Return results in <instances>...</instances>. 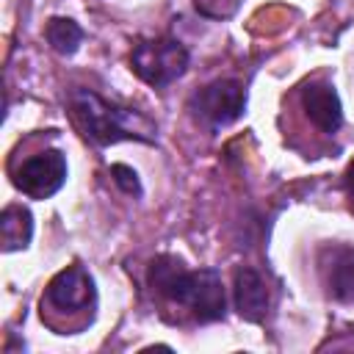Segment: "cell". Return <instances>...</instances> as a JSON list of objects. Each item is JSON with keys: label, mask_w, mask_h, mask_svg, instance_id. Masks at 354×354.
Segmentation results:
<instances>
[{"label": "cell", "mask_w": 354, "mask_h": 354, "mask_svg": "<svg viewBox=\"0 0 354 354\" xmlns=\"http://www.w3.org/2000/svg\"><path fill=\"white\" fill-rule=\"evenodd\" d=\"M301 105H304V113L310 116V122L321 133L335 136L340 130V124H343V102H340L337 88L329 80H310V83H304Z\"/></svg>", "instance_id": "cell-7"}, {"label": "cell", "mask_w": 354, "mask_h": 354, "mask_svg": "<svg viewBox=\"0 0 354 354\" xmlns=\"http://www.w3.org/2000/svg\"><path fill=\"white\" fill-rule=\"evenodd\" d=\"M343 188H346V194L354 199V160L346 166V171H343Z\"/></svg>", "instance_id": "cell-13"}, {"label": "cell", "mask_w": 354, "mask_h": 354, "mask_svg": "<svg viewBox=\"0 0 354 354\" xmlns=\"http://www.w3.org/2000/svg\"><path fill=\"white\" fill-rule=\"evenodd\" d=\"M44 36L58 55H75L83 41V28L69 17H53L44 28Z\"/></svg>", "instance_id": "cell-11"}, {"label": "cell", "mask_w": 354, "mask_h": 354, "mask_svg": "<svg viewBox=\"0 0 354 354\" xmlns=\"http://www.w3.org/2000/svg\"><path fill=\"white\" fill-rule=\"evenodd\" d=\"M188 111L196 122L207 124L210 130L227 127L238 122L246 111V88L235 77H218L207 86L196 88L188 97Z\"/></svg>", "instance_id": "cell-4"}, {"label": "cell", "mask_w": 354, "mask_h": 354, "mask_svg": "<svg viewBox=\"0 0 354 354\" xmlns=\"http://www.w3.org/2000/svg\"><path fill=\"white\" fill-rule=\"evenodd\" d=\"M69 108L80 133L97 147H108L116 141H141V144L155 141V124L141 111L111 102L91 88L83 86L72 88Z\"/></svg>", "instance_id": "cell-2"}, {"label": "cell", "mask_w": 354, "mask_h": 354, "mask_svg": "<svg viewBox=\"0 0 354 354\" xmlns=\"http://www.w3.org/2000/svg\"><path fill=\"white\" fill-rule=\"evenodd\" d=\"M0 232H3V249L19 252L33 238V216L25 205H8L0 213Z\"/></svg>", "instance_id": "cell-10"}, {"label": "cell", "mask_w": 354, "mask_h": 354, "mask_svg": "<svg viewBox=\"0 0 354 354\" xmlns=\"http://www.w3.org/2000/svg\"><path fill=\"white\" fill-rule=\"evenodd\" d=\"M44 296H47V304H53L55 310H66V313L88 310L97 301L94 277L83 266H69L50 279Z\"/></svg>", "instance_id": "cell-6"}, {"label": "cell", "mask_w": 354, "mask_h": 354, "mask_svg": "<svg viewBox=\"0 0 354 354\" xmlns=\"http://www.w3.org/2000/svg\"><path fill=\"white\" fill-rule=\"evenodd\" d=\"M149 285L169 301L185 307L199 324H213L227 315V293L218 268H194L174 254H158L149 263Z\"/></svg>", "instance_id": "cell-1"}, {"label": "cell", "mask_w": 354, "mask_h": 354, "mask_svg": "<svg viewBox=\"0 0 354 354\" xmlns=\"http://www.w3.org/2000/svg\"><path fill=\"white\" fill-rule=\"evenodd\" d=\"M111 177H113V183H116L127 196H141V180H138L136 169H130V166H124V163H113V166H111Z\"/></svg>", "instance_id": "cell-12"}, {"label": "cell", "mask_w": 354, "mask_h": 354, "mask_svg": "<svg viewBox=\"0 0 354 354\" xmlns=\"http://www.w3.org/2000/svg\"><path fill=\"white\" fill-rule=\"evenodd\" d=\"M326 293L337 304H354V246H329L321 257Z\"/></svg>", "instance_id": "cell-8"}, {"label": "cell", "mask_w": 354, "mask_h": 354, "mask_svg": "<svg viewBox=\"0 0 354 354\" xmlns=\"http://www.w3.org/2000/svg\"><path fill=\"white\" fill-rule=\"evenodd\" d=\"M66 155L61 149H41L22 160L14 171V185L30 199H50L66 183Z\"/></svg>", "instance_id": "cell-5"}, {"label": "cell", "mask_w": 354, "mask_h": 354, "mask_svg": "<svg viewBox=\"0 0 354 354\" xmlns=\"http://www.w3.org/2000/svg\"><path fill=\"white\" fill-rule=\"evenodd\" d=\"M232 290H235V310H238L241 318H246V321H260V318L266 315V310H268V304H271V293H268L266 279H263L254 268L241 266V268L235 271V285H232Z\"/></svg>", "instance_id": "cell-9"}, {"label": "cell", "mask_w": 354, "mask_h": 354, "mask_svg": "<svg viewBox=\"0 0 354 354\" xmlns=\"http://www.w3.org/2000/svg\"><path fill=\"white\" fill-rule=\"evenodd\" d=\"M188 50L174 36H158V39H138L130 53L133 72L155 88H166L188 69Z\"/></svg>", "instance_id": "cell-3"}]
</instances>
